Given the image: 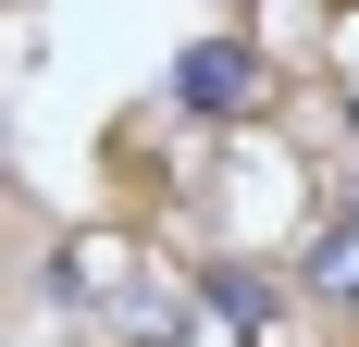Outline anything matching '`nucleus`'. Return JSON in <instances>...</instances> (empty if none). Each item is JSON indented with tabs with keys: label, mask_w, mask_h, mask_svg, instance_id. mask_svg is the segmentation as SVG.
I'll list each match as a JSON object with an SVG mask.
<instances>
[{
	"label": "nucleus",
	"mask_w": 359,
	"mask_h": 347,
	"mask_svg": "<svg viewBox=\"0 0 359 347\" xmlns=\"http://www.w3.org/2000/svg\"><path fill=\"white\" fill-rule=\"evenodd\" d=\"M323 285H334V298H347V285H359V223H347V236L323 248Z\"/></svg>",
	"instance_id": "2"
},
{
	"label": "nucleus",
	"mask_w": 359,
	"mask_h": 347,
	"mask_svg": "<svg viewBox=\"0 0 359 347\" xmlns=\"http://www.w3.org/2000/svg\"><path fill=\"white\" fill-rule=\"evenodd\" d=\"M248 87H260V63L236 50V37H211V50H186V100H198V112H236Z\"/></svg>",
	"instance_id": "1"
}]
</instances>
